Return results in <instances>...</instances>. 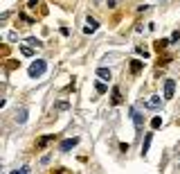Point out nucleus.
<instances>
[{
    "label": "nucleus",
    "instance_id": "f257e3e1",
    "mask_svg": "<svg viewBox=\"0 0 180 174\" xmlns=\"http://www.w3.org/2000/svg\"><path fill=\"white\" fill-rule=\"evenodd\" d=\"M45 70H47V61H45V59H36V61H32V63H30V68H27V72H30L32 79H39V77H43Z\"/></svg>",
    "mask_w": 180,
    "mask_h": 174
},
{
    "label": "nucleus",
    "instance_id": "f03ea898",
    "mask_svg": "<svg viewBox=\"0 0 180 174\" xmlns=\"http://www.w3.org/2000/svg\"><path fill=\"white\" fill-rule=\"evenodd\" d=\"M128 113H131V120H133L135 129L140 131V129H142V124H144V118H142V113L137 111V106H131V109H128Z\"/></svg>",
    "mask_w": 180,
    "mask_h": 174
},
{
    "label": "nucleus",
    "instance_id": "7ed1b4c3",
    "mask_svg": "<svg viewBox=\"0 0 180 174\" xmlns=\"http://www.w3.org/2000/svg\"><path fill=\"white\" fill-rule=\"evenodd\" d=\"M144 109H151V111H158L162 109V97H158V95H153V97H149L144 102Z\"/></svg>",
    "mask_w": 180,
    "mask_h": 174
},
{
    "label": "nucleus",
    "instance_id": "20e7f679",
    "mask_svg": "<svg viewBox=\"0 0 180 174\" xmlns=\"http://www.w3.org/2000/svg\"><path fill=\"white\" fill-rule=\"evenodd\" d=\"M176 93V82L173 79H164V100H171Z\"/></svg>",
    "mask_w": 180,
    "mask_h": 174
},
{
    "label": "nucleus",
    "instance_id": "39448f33",
    "mask_svg": "<svg viewBox=\"0 0 180 174\" xmlns=\"http://www.w3.org/2000/svg\"><path fill=\"white\" fill-rule=\"evenodd\" d=\"M99 30V23L97 21H95V18H86V27H83V32H86V34H95V32H97Z\"/></svg>",
    "mask_w": 180,
    "mask_h": 174
},
{
    "label": "nucleus",
    "instance_id": "423d86ee",
    "mask_svg": "<svg viewBox=\"0 0 180 174\" xmlns=\"http://www.w3.org/2000/svg\"><path fill=\"white\" fill-rule=\"evenodd\" d=\"M77 142H79V138H68V140H63V142H61V152H70L72 147H77Z\"/></svg>",
    "mask_w": 180,
    "mask_h": 174
},
{
    "label": "nucleus",
    "instance_id": "0eeeda50",
    "mask_svg": "<svg viewBox=\"0 0 180 174\" xmlns=\"http://www.w3.org/2000/svg\"><path fill=\"white\" fill-rule=\"evenodd\" d=\"M151 142H153V133H146V136H144V142H142V156H146V154H149Z\"/></svg>",
    "mask_w": 180,
    "mask_h": 174
},
{
    "label": "nucleus",
    "instance_id": "6e6552de",
    "mask_svg": "<svg viewBox=\"0 0 180 174\" xmlns=\"http://www.w3.org/2000/svg\"><path fill=\"white\" fill-rule=\"evenodd\" d=\"M14 120H16L18 124H25V122H27V109H18L16 115H14Z\"/></svg>",
    "mask_w": 180,
    "mask_h": 174
},
{
    "label": "nucleus",
    "instance_id": "1a4fd4ad",
    "mask_svg": "<svg viewBox=\"0 0 180 174\" xmlns=\"http://www.w3.org/2000/svg\"><path fill=\"white\" fill-rule=\"evenodd\" d=\"M97 77H101L104 82H108V79H113V72H110V68H97Z\"/></svg>",
    "mask_w": 180,
    "mask_h": 174
},
{
    "label": "nucleus",
    "instance_id": "9d476101",
    "mask_svg": "<svg viewBox=\"0 0 180 174\" xmlns=\"http://www.w3.org/2000/svg\"><path fill=\"white\" fill-rule=\"evenodd\" d=\"M142 68H144V61H140V59H133V61H131V72H133V75H137Z\"/></svg>",
    "mask_w": 180,
    "mask_h": 174
},
{
    "label": "nucleus",
    "instance_id": "9b49d317",
    "mask_svg": "<svg viewBox=\"0 0 180 174\" xmlns=\"http://www.w3.org/2000/svg\"><path fill=\"white\" fill-rule=\"evenodd\" d=\"M113 104H122V91L117 88V86H115V88H113Z\"/></svg>",
    "mask_w": 180,
    "mask_h": 174
},
{
    "label": "nucleus",
    "instance_id": "f8f14e48",
    "mask_svg": "<svg viewBox=\"0 0 180 174\" xmlns=\"http://www.w3.org/2000/svg\"><path fill=\"white\" fill-rule=\"evenodd\" d=\"M27 43H30L32 47H43V41H41V38H36V36H30V38H27Z\"/></svg>",
    "mask_w": 180,
    "mask_h": 174
},
{
    "label": "nucleus",
    "instance_id": "ddd939ff",
    "mask_svg": "<svg viewBox=\"0 0 180 174\" xmlns=\"http://www.w3.org/2000/svg\"><path fill=\"white\" fill-rule=\"evenodd\" d=\"M162 127V118H160V115H155L153 120H151V129H160Z\"/></svg>",
    "mask_w": 180,
    "mask_h": 174
},
{
    "label": "nucleus",
    "instance_id": "4468645a",
    "mask_svg": "<svg viewBox=\"0 0 180 174\" xmlns=\"http://www.w3.org/2000/svg\"><path fill=\"white\" fill-rule=\"evenodd\" d=\"M95 91H97L99 95H104V93L108 91V86H106V84H101V82H97V84H95Z\"/></svg>",
    "mask_w": 180,
    "mask_h": 174
},
{
    "label": "nucleus",
    "instance_id": "2eb2a0df",
    "mask_svg": "<svg viewBox=\"0 0 180 174\" xmlns=\"http://www.w3.org/2000/svg\"><path fill=\"white\" fill-rule=\"evenodd\" d=\"M21 52L25 57H34V50H32V45H21Z\"/></svg>",
    "mask_w": 180,
    "mask_h": 174
},
{
    "label": "nucleus",
    "instance_id": "dca6fc26",
    "mask_svg": "<svg viewBox=\"0 0 180 174\" xmlns=\"http://www.w3.org/2000/svg\"><path fill=\"white\" fill-rule=\"evenodd\" d=\"M52 140H54V136H43V138L39 140V145H41V147H45V145H47V142H52Z\"/></svg>",
    "mask_w": 180,
    "mask_h": 174
},
{
    "label": "nucleus",
    "instance_id": "f3484780",
    "mask_svg": "<svg viewBox=\"0 0 180 174\" xmlns=\"http://www.w3.org/2000/svg\"><path fill=\"white\" fill-rule=\"evenodd\" d=\"M137 52H140V54H142V57H144V59H146V57H149V54H151V52H149V50H146V47H142V45H137Z\"/></svg>",
    "mask_w": 180,
    "mask_h": 174
},
{
    "label": "nucleus",
    "instance_id": "a211bd4d",
    "mask_svg": "<svg viewBox=\"0 0 180 174\" xmlns=\"http://www.w3.org/2000/svg\"><path fill=\"white\" fill-rule=\"evenodd\" d=\"M16 172H21V174H30V172H32V170H30V165H23V167H21V170H16Z\"/></svg>",
    "mask_w": 180,
    "mask_h": 174
},
{
    "label": "nucleus",
    "instance_id": "6ab92c4d",
    "mask_svg": "<svg viewBox=\"0 0 180 174\" xmlns=\"http://www.w3.org/2000/svg\"><path fill=\"white\" fill-rule=\"evenodd\" d=\"M36 5H39V0H27V7L30 9H36Z\"/></svg>",
    "mask_w": 180,
    "mask_h": 174
},
{
    "label": "nucleus",
    "instance_id": "aec40b11",
    "mask_svg": "<svg viewBox=\"0 0 180 174\" xmlns=\"http://www.w3.org/2000/svg\"><path fill=\"white\" fill-rule=\"evenodd\" d=\"M56 109H61V111L68 109V102H56Z\"/></svg>",
    "mask_w": 180,
    "mask_h": 174
},
{
    "label": "nucleus",
    "instance_id": "412c9836",
    "mask_svg": "<svg viewBox=\"0 0 180 174\" xmlns=\"http://www.w3.org/2000/svg\"><path fill=\"white\" fill-rule=\"evenodd\" d=\"M149 9H151V5H140L137 12H149Z\"/></svg>",
    "mask_w": 180,
    "mask_h": 174
},
{
    "label": "nucleus",
    "instance_id": "4be33fe9",
    "mask_svg": "<svg viewBox=\"0 0 180 174\" xmlns=\"http://www.w3.org/2000/svg\"><path fill=\"white\" fill-rule=\"evenodd\" d=\"M178 38H180V32H173V34H171V43H176Z\"/></svg>",
    "mask_w": 180,
    "mask_h": 174
}]
</instances>
